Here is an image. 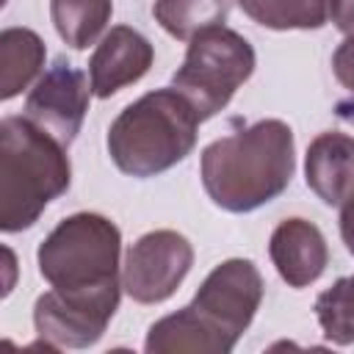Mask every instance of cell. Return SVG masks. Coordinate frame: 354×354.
Here are the masks:
<instances>
[{"label": "cell", "instance_id": "obj_1", "mask_svg": "<svg viewBox=\"0 0 354 354\" xmlns=\"http://www.w3.org/2000/svg\"><path fill=\"white\" fill-rule=\"evenodd\" d=\"M296 141L282 119H260L210 141L199 158L202 188L227 213H252L274 202L293 180Z\"/></svg>", "mask_w": 354, "mask_h": 354}, {"label": "cell", "instance_id": "obj_2", "mask_svg": "<svg viewBox=\"0 0 354 354\" xmlns=\"http://www.w3.org/2000/svg\"><path fill=\"white\" fill-rule=\"evenodd\" d=\"M122 232L102 213H72L39 243L36 263L44 282L64 299L108 318L122 299Z\"/></svg>", "mask_w": 354, "mask_h": 354}, {"label": "cell", "instance_id": "obj_3", "mask_svg": "<svg viewBox=\"0 0 354 354\" xmlns=\"http://www.w3.org/2000/svg\"><path fill=\"white\" fill-rule=\"evenodd\" d=\"M72 163L66 147L22 116L0 122V230H30L53 199L66 194Z\"/></svg>", "mask_w": 354, "mask_h": 354}, {"label": "cell", "instance_id": "obj_4", "mask_svg": "<svg viewBox=\"0 0 354 354\" xmlns=\"http://www.w3.org/2000/svg\"><path fill=\"white\" fill-rule=\"evenodd\" d=\"M199 133V116L174 88H155L124 105L108 127V155L127 177H158L183 163Z\"/></svg>", "mask_w": 354, "mask_h": 354}, {"label": "cell", "instance_id": "obj_5", "mask_svg": "<svg viewBox=\"0 0 354 354\" xmlns=\"http://www.w3.org/2000/svg\"><path fill=\"white\" fill-rule=\"evenodd\" d=\"M257 66L254 47L227 25L207 28L188 41L171 86L191 102L199 122L221 113Z\"/></svg>", "mask_w": 354, "mask_h": 354}, {"label": "cell", "instance_id": "obj_6", "mask_svg": "<svg viewBox=\"0 0 354 354\" xmlns=\"http://www.w3.org/2000/svg\"><path fill=\"white\" fill-rule=\"evenodd\" d=\"M263 274L246 257H230L218 263L199 285L188 307L232 348L254 321L263 304Z\"/></svg>", "mask_w": 354, "mask_h": 354}, {"label": "cell", "instance_id": "obj_7", "mask_svg": "<svg viewBox=\"0 0 354 354\" xmlns=\"http://www.w3.org/2000/svg\"><path fill=\"white\" fill-rule=\"evenodd\" d=\"M194 266V246L177 230L144 232L124 254L122 288L138 304H160L177 293Z\"/></svg>", "mask_w": 354, "mask_h": 354}, {"label": "cell", "instance_id": "obj_8", "mask_svg": "<svg viewBox=\"0 0 354 354\" xmlns=\"http://www.w3.org/2000/svg\"><path fill=\"white\" fill-rule=\"evenodd\" d=\"M91 94L88 77L66 58H55V64L28 91L25 116L69 149L83 127Z\"/></svg>", "mask_w": 354, "mask_h": 354}, {"label": "cell", "instance_id": "obj_9", "mask_svg": "<svg viewBox=\"0 0 354 354\" xmlns=\"http://www.w3.org/2000/svg\"><path fill=\"white\" fill-rule=\"evenodd\" d=\"M152 61L155 47L141 30L130 25H113L100 39L88 61V83L94 97L108 100L124 86L138 83L149 72Z\"/></svg>", "mask_w": 354, "mask_h": 354}, {"label": "cell", "instance_id": "obj_10", "mask_svg": "<svg viewBox=\"0 0 354 354\" xmlns=\"http://www.w3.org/2000/svg\"><path fill=\"white\" fill-rule=\"evenodd\" d=\"M268 257L282 282L299 290L321 279L329 266V246L313 221L293 216L274 227L268 238Z\"/></svg>", "mask_w": 354, "mask_h": 354}, {"label": "cell", "instance_id": "obj_11", "mask_svg": "<svg viewBox=\"0 0 354 354\" xmlns=\"http://www.w3.org/2000/svg\"><path fill=\"white\" fill-rule=\"evenodd\" d=\"M304 183L324 205L343 207L354 196V136L318 133L304 155Z\"/></svg>", "mask_w": 354, "mask_h": 354}, {"label": "cell", "instance_id": "obj_12", "mask_svg": "<svg viewBox=\"0 0 354 354\" xmlns=\"http://www.w3.org/2000/svg\"><path fill=\"white\" fill-rule=\"evenodd\" d=\"M108 324V315L64 299L53 288L33 304V326L50 348H88L105 335Z\"/></svg>", "mask_w": 354, "mask_h": 354}, {"label": "cell", "instance_id": "obj_13", "mask_svg": "<svg viewBox=\"0 0 354 354\" xmlns=\"http://www.w3.org/2000/svg\"><path fill=\"white\" fill-rule=\"evenodd\" d=\"M147 354H230L232 346L218 337L188 304L155 321L144 340Z\"/></svg>", "mask_w": 354, "mask_h": 354}, {"label": "cell", "instance_id": "obj_14", "mask_svg": "<svg viewBox=\"0 0 354 354\" xmlns=\"http://www.w3.org/2000/svg\"><path fill=\"white\" fill-rule=\"evenodd\" d=\"M47 47L30 28H6L0 33V100L8 102L41 77Z\"/></svg>", "mask_w": 354, "mask_h": 354}, {"label": "cell", "instance_id": "obj_15", "mask_svg": "<svg viewBox=\"0 0 354 354\" xmlns=\"http://www.w3.org/2000/svg\"><path fill=\"white\" fill-rule=\"evenodd\" d=\"M113 0H50V19L61 41L72 50H88L105 36Z\"/></svg>", "mask_w": 354, "mask_h": 354}, {"label": "cell", "instance_id": "obj_16", "mask_svg": "<svg viewBox=\"0 0 354 354\" xmlns=\"http://www.w3.org/2000/svg\"><path fill=\"white\" fill-rule=\"evenodd\" d=\"M232 0H155V22L177 41H191L196 33L224 25Z\"/></svg>", "mask_w": 354, "mask_h": 354}, {"label": "cell", "instance_id": "obj_17", "mask_svg": "<svg viewBox=\"0 0 354 354\" xmlns=\"http://www.w3.org/2000/svg\"><path fill=\"white\" fill-rule=\"evenodd\" d=\"M238 6L268 30H318L329 22L332 0H238Z\"/></svg>", "mask_w": 354, "mask_h": 354}, {"label": "cell", "instance_id": "obj_18", "mask_svg": "<svg viewBox=\"0 0 354 354\" xmlns=\"http://www.w3.org/2000/svg\"><path fill=\"white\" fill-rule=\"evenodd\" d=\"M315 318L324 337L335 346L354 343V274L335 279L315 299Z\"/></svg>", "mask_w": 354, "mask_h": 354}, {"label": "cell", "instance_id": "obj_19", "mask_svg": "<svg viewBox=\"0 0 354 354\" xmlns=\"http://www.w3.org/2000/svg\"><path fill=\"white\" fill-rule=\"evenodd\" d=\"M332 72L337 83L354 94V36H346L332 53Z\"/></svg>", "mask_w": 354, "mask_h": 354}, {"label": "cell", "instance_id": "obj_20", "mask_svg": "<svg viewBox=\"0 0 354 354\" xmlns=\"http://www.w3.org/2000/svg\"><path fill=\"white\" fill-rule=\"evenodd\" d=\"M329 22L343 36H354V0H332Z\"/></svg>", "mask_w": 354, "mask_h": 354}, {"label": "cell", "instance_id": "obj_21", "mask_svg": "<svg viewBox=\"0 0 354 354\" xmlns=\"http://www.w3.org/2000/svg\"><path fill=\"white\" fill-rule=\"evenodd\" d=\"M340 238L348 254H354V196L340 207Z\"/></svg>", "mask_w": 354, "mask_h": 354}]
</instances>
